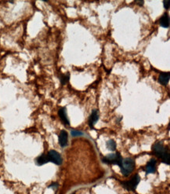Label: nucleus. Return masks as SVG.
Here are the masks:
<instances>
[{
    "instance_id": "a211bd4d",
    "label": "nucleus",
    "mask_w": 170,
    "mask_h": 194,
    "mask_svg": "<svg viewBox=\"0 0 170 194\" xmlns=\"http://www.w3.org/2000/svg\"><path fill=\"white\" fill-rule=\"evenodd\" d=\"M136 2L140 5V6H141L142 5H144V1H136Z\"/></svg>"
},
{
    "instance_id": "9d476101",
    "label": "nucleus",
    "mask_w": 170,
    "mask_h": 194,
    "mask_svg": "<svg viewBox=\"0 0 170 194\" xmlns=\"http://www.w3.org/2000/svg\"><path fill=\"white\" fill-rule=\"evenodd\" d=\"M169 73H161L159 77V82L163 86H166L169 81Z\"/></svg>"
},
{
    "instance_id": "ddd939ff",
    "label": "nucleus",
    "mask_w": 170,
    "mask_h": 194,
    "mask_svg": "<svg viewBox=\"0 0 170 194\" xmlns=\"http://www.w3.org/2000/svg\"><path fill=\"white\" fill-rule=\"evenodd\" d=\"M59 78H60V81H61V84L66 85L69 82V80H70V73H68L67 74L61 73L59 75Z\"/></svg>"
},
{
    "instance_id": "423d86ee",
    "label": "nucleus",
    "mask_w": 170,
    "mask_h": 194,
    "mask_svg": "<svg viewBox=\"0 0 170 194\" xmlns=\"http://www.w3.org/2000/svg\"><path fill=\"white\" fill-rule=\"evenodd\" d=\"M59 144L61 147H66L68 143V134L67 131H61L59 134Z\"/></svg>"
},
{
    "instance_id": "0eeeda50",
    "label": "nucleus",
    "mask_w": 170,
    "mask_h": 194,
    "mask_svg": "<svg viewBox=\"0 0 170 194\" xmlns=\"http://www.w3.org/2000/svg\"><path fill=\"white\" fill-rule=\"evenodd\" d=\"M98 119H99V112H98V110H93V112H92L90 116H89V125L91 128H93L96 123L98 121Z\"/></svg>"
},
{
    "instance_id": "6e6552de",
    "label": "nucleus",
    "mask_w": 170,
    "mask_h": 194,
    "mask_svg": "<svg viewBox=\"0 0 170 194\" xmlns=\"http://www.w3.org/2000/svg\"><path fill=\"white\" fill-rule=\"evenodd\" d=\"M58 115L60 118H61V121L63 122L65 125H69L70 124L68 117L67 116V109H66V108H61V109L58 111Z\"/></svg>"
},
{
    "instance_id": "4468645a",
    "label": "nucleus",
    "mask_w": 170,
    "mask_h": 194,
    "mask_svg": "<svg viewBox=\"0 0 170 194\" xmlns=\"http://www.w3.org/2000/svg\"><path fill=\"white\" fill-rule=\"evenodd\" d=\"M107 147L108 149L111 150V151H114V150L116 149V142H114V140H109L107 142Z\"/></svg>"
},
{
    "instance_id": "2eb2a0df",
    "label": "nucleus",
    "mask_w": 170,
    "mask_h": 194,
    "mask_svg": "<svg viewBox=\"0 0 170 194\" xmlns=\"http://www.w3.org/2000/svg\"><path fill=\"white\" fill-rule=\"evenodd\" d=\"M161 160L163 162L164 164H166L169 165V162H170V157H169V153L167 152L165 156H164L162 158H161Z\"/></svg>"
},
{
    "instance_id": "f8f14e48",
    "label": "nucleus",
    "mask_w": 170,
    "mask_h": 194,
    "mask_svg": "<svg viewBox=\"0 0 170 194\" xmlns=\"http://www.w3.org/2000/svg\"><path fill=\"white\" fill-rule=\"evenodd\" d=\"M48 162H49V158H48V156L46 154H42L36 159V164L39 166L44 165V164H47Z\"/></svg>"
},
{
    "instance_id": "20e7f679",
    "label": "nucleus",
    "mask_w": 170,
    "mask_h": 194,
    "mask_svg": "<svg viewBox=\"0 0 170 194\" xmlns=\"http://www.w3.org/2000/svg\"><path fill=\"white\" fill-rule=\"evenodd\" d=\"M48 158H49V162H52L54 164H56V165H61L62 164V157L61 155L58 152H56L55 150H50L48 152Z\"/></svg>"
},
{
    "instance_id": "7ed1b4c3",
    "label": "nucleus",
    "mask_w": 170,
    "mask_h": 194,
    "mask_svg": "<svg viewBox=\"0 0 170 194\" xmlns=\"http://www.w3.org/2000/svg\"><path fill=\"white\" fill-rule=\"evenodd\" d=\"M140 176L139 175H135L133 178H131L130 180L126 181V182H122L121 185H123L124 188L126 190H130V191H134L136 190V188L138 185L139 183H140Z\"/></svg>"
},
{
    "instance_id": "1a4fd4ad",
    "label": "nucleus",
    "mask_w": 170,
    "mask_h": 194,
    "mask_svg": "<svg viewBox=\"0 0 170 194\" xmlns=\"http://www.w3.org/2000/svg\"><path fill=\"white\" fill-rule=\"evenodd\" d=\"M156 171V160L154 159H151L146 166V173L152 174L154 173Z\"/></svg>"
},
{
    "instance_id": "f3484780",
    "label": "nucleus",
    "mask_w": 170,
    "mask_h": 194,
    "mask_svg": "<svg viewBox=\"0 0 170 194\" xmlns=\"http://www.w3.org/2000/svg\"><path fill=\"white\" fill-rule=\"evenodd\" d=\"M169 3L170 1L167 0V1H163V5H164V8L166 9H168L169 8Z\"/></svg>"
},
{
    "instance_id": "39448f33",
    "label": "nucleus",
    "mask_w": 170,
    "mask_h": 194,
    "mask_svg": "<svg viewBox=\"0 0 170 194\" xmlns=\"http://www.w3.org/2000/svg\"><path fill=\"white\" fill-rule=\"evenodd\" d=\"M153 149H154V153L158 156L159 157H162L165 156V155L167 153V152L166 149V148L164 147L163 144L161 142H157L156 144H154V147H153Z\"/></svg>"
},
{
    "instance_id": "9b49d317",
    "label": "nucleus",
    "mask_w": 170,
    "mask_h": 194,
    "mask_svg": "<svg viewBox=\"0 0 170 194\" xmlns=\"http://www.w3.org/2000/svg\"><path fill=\"white\" fill-rule=\"evenodd\" d=\"M159 23L161 27L165 28H168L169 27V16L167 13H165L161 16V17L159 20Z\"/></svg>"
},
{
    "instance_id": "dca6fc26",
    "label": "nucleus",
    "mask_w": 170,
    "mask_h": 194,
    "mask_svg": "<svg viewBox=\"0 0 170 194\" xmlns=\"http://www.w3.org/2000/svg\"><path fill=\"white\" fill-rule=\"evenodd\" d=\"M71 135L73 137H79V136L83 135V133H82V131H76V130H72V131H71Z\"/></svg>"
},
{
    "instance_id": "f03ea898",
    "label": "nucleus",
    "mask_w": 170,
    "mask_h": 194,
    "mask_svg": "<svg viewBox=\"0 0 170 194\" xmlns=\"http://www.w3.org/2000/svg\"><path fill=\"white\" fill-rule=\"evenodd\" d=\"M122 157H121V155L119 152H116V153H111V154L107 155L106 157H104L102 159V161L104 164H114V165H118L120 167L122 162Z\"/></svg>"
},
{
    "instance_id": "f257e3e1",
    "label": "nucleus",
    "mask_w": 170,
    "mask_h": 194,
    "mask_svg": "<svg viewBox=\"0 0 170 194\" xmlns=\"http://www.w3.org/2000/svg\"><path fill=\"white\" fill-rule=\"evenodd\" d=\"M121 172L124 176H129L135 168V161L132 158H126L122 160L121 166Z\"/></svg>"
}]
</instances>
